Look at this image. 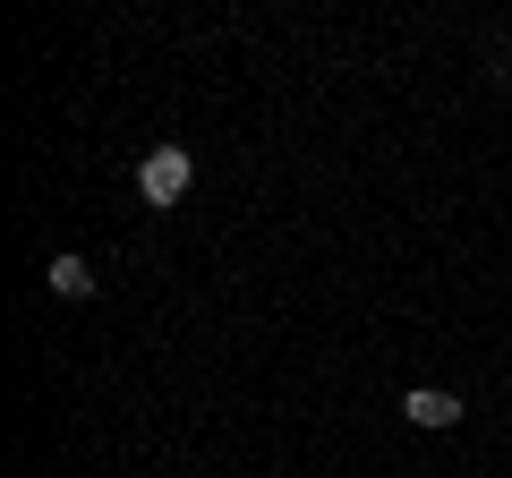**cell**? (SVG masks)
Here are the masks:
<instances>
[{
  "label": "cell",
  "mask_w": 512,
  "mask_h": 478,
  "mask_svg": "<svg viewBox=\"0 0 512 478\" xmlns=\"http://www.w3.org/2000/svg\"><path fill=\"white\" fill-rule=\"evenodd\" d=\"M188 180H197V154H188V146H154L146 163H137V197H146V205H180Z\"/></svg>",
  "instance_id": "6da1fadb"
},
{
  "label": "cell",
  "mask_w": 512,
  "mask_h": 478,
  "mask_svg": "<svg viewBox=\"0 0 512 478\" xmlns=\"http://www.w3.org/2000/svg\"><path fill=\"white\" fill-rule=\"evenodd\" d=\"M402 419H410V427H461V393H444V385H410V393H402Z\"/></svg>",
  "instance_id": "7a4b0ae2"
},
{
  "label": "cell",
  "mask_w": 512,
  "mask_h": 478,
  "mask_svg": "<svg viewBox=\"0 0 512 478\" xmlns=\"http://www.w3.org/2000/svg\"><path fill=\"white\" fill-rule=\"evenodd\" d=\"M52 291L60 299H94V265L86 257H52Z\"/></svg>",
  "instance_id": "3957f363"
},
{
  "label": "cell",
  "mask_w": 512,
  "mask_h": 478,
  "mask_svg": "<svg viewBox=\"0 0 512 478\" xmlns=\"http://www.w3.org/2000/svg\"><path fill=\"white\" fill-rule=\"evenodd\" d=\"M504 86H512V69H504Z\"/></svg>",
  "instance_id": "277c9868"
},
{
  "label": "cell",
  "mask_w": 512,
  "mask_h": 478,
  "mask_svg": "<svg viewBox=\"0 0 512 478\" xmlns=\"http://www.w3.org/2000/svg\"><path fill=\"white\" fill-rule=\"evenodd\" d=\"M504 393H512V376H504Z\"/></svg>",
  "instance_id": "5b68a950"
}]
</instances>
